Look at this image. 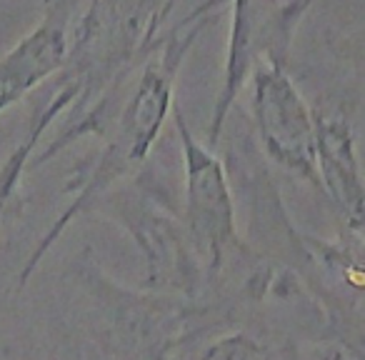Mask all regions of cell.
<instances>
[{"mask_svg": "<svg viewBox=\"0 0 365 360\" xmlns=\"http://www.w3.org/2000/svg\"><path fill=\"white\" fill-rule=\"evenodd\" d=\"M205 23H208V11L200 8V11L195 13L193 26L185 28V33H175V36L165 43L160 56H155L143 68L140 78H138L135 86L130 88L120 113H118V118L113 120V128L106 138V148H103L101 155L96 158V163L86 170V175H83L81 180H76V183L68 185V193H73L71 205H68V208L58 215L56 223L43 233L36 250H33L31 258H28L26 265L21 268L18 288H26V283L38 270V265L43 263V258H46L53 250V245L58 243L61 233L83 213V210H91L103 193H108L113 185L125 180L133 170H138V168L145 163L148 153L153 150L158 135H160L163 123L170 115L173 103H175L178 68H180L182 58L188 56L190 48H193L195 38H198V33L205 28Z\"/></svg>", "mask_w": 365, "mask_h": 360, "instance_id": "1", "label": "cell"}, {"mask_svg": "<svg viewBox=\"0 0 365 360\" xmlns=\"http://www.w3.org/2000/svg\"><path fill=\"white\" fill-rule=\"evenodd\" d=\"M198 360H275L273 350L245 330L223 333L200 350Z\"/></svg>", "mask_w": 365, "mask_h": 360, "instance_id": "9", "label": "cell"}, {"mask_svg": "<svg viewBox=\"0 0 365 360\" xmlns=\"http://www.w3.org/2000/svg\"><path fill=\"white\" fill-rule=\"evenodd\" d=\"M315 168L320 190L345 220V233L363 235V175L358 165L355 135L340 113H313Z\"/></svg>", "mask_w": 365, "mask_h": 360, "instance_id": "5", "label": "cell"}, {"mask_svg": "<svg viewBox=\"0 0 365 360\" xmlns=\"http://www.w3.org/2000/svg\"><path fill=\"white\" fill-rule=\"evenodd\" d=\"M288 360H345V353L340 345H305V348H293Z\"/></svg>", "mask_w": 365, "mask_h": 360, "instance_id": "10", "label": "cell"}, {"mask_svg": "<svg viewBox=\"0 0 365 360\" xmlns=\"http://www.w3.org/2000/svg\"><path fill=\"white\" fill-rule=\"evenodd\" d=\"M71 38L61 18H46L11 53L0 58V113L31 96L43 81L53 78L68 61Z\"/></svg>", "mask_w": 365, "mask_h": 360, "instance_id": "7", "label": "cell"}, {"mask_svg": "<svg viewBox=\"0 0 365 360\" xmlns=\"http://www.w3.org/2000/svg\"><path fill=\"white\" fill-rule=\"evenodd\" d=\"M150 3H155V6H160V3H165V0H150Z\"/></svg>", "mask_w": 365, "mask_h": 360, "instance_id": "12", "label": "cell"}, {"mask_svg": "<svg viewBox=\"0 0 365 360\" xmlns=\"http://www.w3.org/2000/svg\"><path fill=\"white\" fill-rule=\"evenodd\" d=\"M170 115L180 140L182 173H185V208L180 223L205 275L215 278L223 273L230 255L245 250L235 225L233 193L223 163L218 160L213 148L203 145L195 138L178 101L173 103Z\"/></svg>", "mask_w": 365, "mask_h": 360, "instance_id": "2", "label": "cell"}, {"mask_svg": "<svg viewBox=\"0 0 365 360\" xmlns=\"http://www.w3.org/2000/svg\"><path fill=\"white\" fill-rule=\"evenodd\" d=\"M230 41L228 56H225L223 81L220 91L215 96L213 118L208 128V148H215L220 140V133L233 110L235 101L243 93V88L250 83V76L258 68V63L268 58L283 61L278 51L265 41V23L258 26V11L253 0H230Z\"/></svg>", "mask_w": 365, "mask_h": 360, "instance_id": "6", "label": "cell"}, {"mask_svg": "<svg viewBox=\"0 0 365 360\" xmlns=\"http://www.w3.org/2000/svg\"><path fill=\"white\" fill-rule=\"evenodd\" d=\"M78 96H81V83L78 81L66 83L63 88H58L51 96V101H48L46 106L41 108V113L36 115V123H33L28 138H23V140L13 148L8 160L0 165V225H3L6 208H8V203H11L13 193H16L18 183H21L23 173L31 165V158H33V153H36L38 143L43 140V135H46V130L51 128V123L56 120Z\"/></svg>", "mask_w": 365, "mask_h": 360, "instance_id": "8", "label": "cell"}, {"mask_svg": "<svg viewBox=\"0 0 365 360\" xmlns=\"http://www.w3.org/2000/svg\"><path fill=\"white\" fill-rule=\"evenodd\" d=\"M98 8H101V0H91V8H88V16H86V31H91V26H93V18H96V13H98Z\"/></svg>", "mask_w": 365, "mask_h": 360, "instance_id": "11", "label": "cell"}, {"mask_svg": "<svg viewBox=\"0 0 365 360\" xmlns=\"http://www.w3.org/2000/svg\"><path fill=\"white\" fill-rule=\"evenodd\" d=\"M108 213L123 225L143 258V280L148 293L195 300L205 283L182 223L143 193H128L113 200Z\"/></svg>", "mask_w": 365, "mask_h": 360, "instance_id": "3", "label": "cell"}, {"mask_svg": "<svg viewBox=\"0 0 365 360\" xmlns=\"http://www.w3.org/2000/svg\"><path fill=\"white\" fill-rule=\"evenodd\" d=\"M250 88L255 128L268 158L313 188H320L313 110L295 88L283 61L268 58L258 63L250 76Z\"/></svg>", "mask_w": 365, "mask_h": 360, "instance_id": "4", "label": "cell"}]
</instances>
